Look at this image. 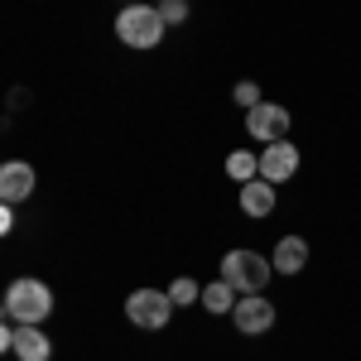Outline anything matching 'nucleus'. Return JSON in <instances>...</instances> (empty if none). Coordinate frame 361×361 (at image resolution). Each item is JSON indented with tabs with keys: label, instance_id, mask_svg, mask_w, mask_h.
Wrapping results in <instances>:
<instances>
[{
	"label": "nucleus",
	"instance_id": "obj_6",
	"mask_svg": "<svg viewBox=\"0 0 361 361\" xmlns=\"http://www.w3.org/2000/svg\"><path fill=\"white\" fill-rule=\"evenodd\" d=\"M231 323H236L241 337L270 333V328H275V304H270L265 294H246V299H236V308H231Z\"/></svg>",
	"mask_w": 361,
	"mask_h": 361
},
{
	"label": "nucleus",
	"instance_id": "obj_5",
	"mask_svg": "<svg viewBox=\"0 0 361 361\" xmlns=\"http://www.w3.org/2000/svg\"><path fill=\"white\" fill-rule=\"evenodd\" d=\"M173 299H169V289H135L130 299H126V318L135 323V328H164L169 323V313H173Z\"/></svg>",
	"mask_w": 361,
	"mask_h": 361
},
{
	"label": "nucleus",
	"instance_id": "obj_17",
	"mask_svg": "<svg viewBox=\"0 0 361 361\" xmlns=\"http://www.w3.org/2000/svg\"><path fill=\"white\" fill-rule=\"evenodd\" d=\"M0 231H15V202H5V212H0Z\"/></svg>",
	"mask_w": 361,
	"mask_h": 361
},
{
	"label": "nucleus",
	"instance_id": "obj_3",
	"mask_svg": "<svg viewBox=\"0 0 361 361\" xmlns=\"http://www.w3.org/2000/svg\"><path fill=\"white\" fill-rule=\"evenodd\" d=\"M54 313V294L44 279H15L5 289V318L10 323H44Z\"/></svg>",
	"mask_w": 361,
	"mask_h": 361
},
{
	"label": "nucleus",
	"instance_id": "obj_8",
	"mask_svg": "<svg viewBox=\"0 0 361 361\" xmlns=\"http://www.w3.org/2000/svg\"><path fill=\"white\" fill-rule=\"evenodd\" d=\"M294 173H299V145L275 140V145L260 149V178H270V183H289Z\"/></svg>",
	"mask_w": 361,
	"mask_h": 361
},
{
	"label": "nucleus",
	"instance_id": "obj_15",
	"mask_svg": "<svg viewBox=\"0 0 361 361\" xmlns=\"http://www.w3.org/2000/svg\"><path fill=\"white\" fill-rule=\"evenodd\" d=\"M159 15H164V25H183L188 20V0H159Z\"/></svg>",
	"mask_w": 361,
	"mask_h": 361
},
{
	"label": "nucleus",
	"instance_id": "obj_12",
	"mask_svg": "<svg viewBox=\"0 0 361 361\" xmlns=\"http://www.w3.org/2000/svg\"><path fill=\"white\" fill-rule=\"evenodd\" d=\"M226 173H231L236 183H250V178H260V154H250V149H236V154H226Z\"/></svg>",
	"mask_w": 361,
	"mask_h": 361
},
{
	"label": "nucleus",
	"instance_id": "obj_1",
	"mask_svg": "<svg viewBox=\"0 0 361 361\" xmlns=\"http://www.w3.org/2000/svg\"><path fill=\"white\" fill-rule=\"evenodd\" d=\"M164 15H159V5H145V0H130L121 15H116V39L126 44V49H154L159 39H164Z\"/></svg>",
	"mask_w": 361,
	"mask_h": 361
},
{
	"label": "nucleus",
	"instance_id": "obj_13",
	"mask_svg": "<svg viewBox=\"0 0 361 361\" xmlns=\"http://www.w3.org/2000/svg\"><path fill=\"white\" fill-rule=\"evenodd\" d=\"M236 284H226V279H217V284H207L202 289V308H212V313H226V308H236Z\"/></svg>",
	"mask_w": 361,
	"mask_h": 361
},
{
	"label": "nucleus",
	"instance_id": "obj_11",
	"mask_svg": "<svg viewBox=\"0 0 361 361\" xmlns=\"http://www.w3.org/2000/svg\"><path fill=\"white\" fill-rule=\"evenodd\" d=\"M270 260H275V275H299V270L308 265V241L304 236H284Z\"/></svg>",
	"mask_w": 361,
	"mask_h": 361
},
{
	"label": "nucleus",
	"instance_id": "obj_10",
	"mask_svg": "<svg viewBox=\"0 0 361 361\" xmlns=\"http://www.w3.org/2000/svg\"><path fill=\"white\" fill-rule=\"evenodd\" d=\"M241 212L246 217H270L275 212V183L270 178H250V183H241Z\"/></svg>",
	"mask_w": 361,
	"mask_h": 361
},
{
	"label": "nucleus",
	"instance_id": "obj_16",
	"mask_svg": "<svg viewBox=\"0 0 361 361\" xmlns=\"http://www.w3.org/2000/svg\"><path fill=\"white\" fill-rule=\"evenodd\" d=\"M236 106H246V111H250V106H260V87H255V82H236Z\"/></svg>",
	"mask_w": 361,
	"mask_h": 361
},
{
	"label": "nucleus",
	"instance_id": "obj_9",
	"mask_svg": "<svg viewBox=\"0 0 361 361\" xmlns=\"http://www.w3.org/2000/svg\"><path fill=\"white\" fill-rule=\"evenodd\" d=\"M34 193V169L25 159H10V164H0V197L5 202H25Z\"/></svg>",
	"mask_w": 361,
	"mask_h": 361
},
{
	"label": "nucleus",
	"instance_id": "obj_14",
	"mask_svg": "<svg viewBox=\"0 0 361 361\" xmlns=\"http://www.w3.org/2000/svg\"><path fill=\"white\" fill-rule=\"evenodd\" d=\"M169 299H173V304H202V289H197L188 275H178L169 284Z\"/></svg>",
	"mask_w": 361,
	"mask_h": 361
},
{
	"label": "nucleus",
	"instance_id": "obj_4",
	"mask_svg": "<svg viewBox=\"0 0 361 361\" xmlns=\"http://www.w3.org/2000/svg\"><path fill=\"white\" fill-rule=\"evenodd\" d=\"M0 347L15 352L20 361H49V357H54V342L44 337L39 323H10V318H5V328H0Z\"/></svg>",
	"mask_w": 361,
	"mask_h": 361
},
{
	"label": "nucleus",
	"instance_id": "obj_7",
	"mask_svg": "<svg viewBox=\"0 0 361 361\" xmlns=\"http://www.w3.org/2000/svg\"><path fill=\"white\" fill-rule=\"evenodd\" d=\"M246 130L260 140V145L289 140V111H284L279 102H260V106H250V111H246Z\"/></svg>",
	"mask_w": 361,
	"mask_h": 361
},
{
	"label": "nucleus",
	"instance_id": "obj_2",
	"mask_svg": "<svg viewBox=\"0 0 361 361\" xmlns=\"http://www.w3.org/2000/svg\"><path fill=\"white\" fill-rule=\"evenodd\" d=\"M270 275H275V260H270V255H255V250H246V246L222 255V279L236 284L241 294H265Z\"/></svg>",
	"mask_w": 361,
	"mask_h": 361
}]
</instances>
